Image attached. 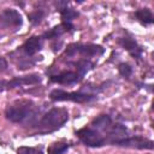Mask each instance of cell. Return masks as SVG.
I'll list each match as a JSON object with an SVG mask.
<instances>
[{
	"instance_id": "obj_6",
	"label": "cell",
	"mask_w": 154,
	"mask_h": 154,
	"mask_svg": "<svg viewBox=\"0 0 154 154\" xmlns=\"http://www.w3.org/2000/svg\"><path fill=\"white\" fill-rule=\"evenodd\" d=\"M23 24L22 14L13 8H6L0 13V28L2 29H18Z\"/></svg>"
},
{
	"instance_id": "obj_1",
	"label": "cell",
	"mask_w": 154,
	"mask_h": 154,
	"mask_svg": "<svg viewBox=\"0 0 154 154\" xmlns=\"http://www.w3.org/2000/svg\"><path fill=\"white\" fill-rule=\"evenodd\" d=\"M69 120V113L65 108H58L54 107L49 109L37 123L36 128L38 132L46 134L52 132L58 129H60L66 122Z\"/></svg>"
},
{
	"instance_id": "obj_19",
	"label": "cell",
	"mask_w": 154,
	"mask_h": 154,
	"mask_svg": "<svg viewBox=\"0 0 154 154\" xmlns=\"http://www.w3.org/2000/svg\"><path fill=\"white\" fill-rule=\"evenodd\" d=\"M17 154H42V152L32 147H19Z\"/></svg>"
},
{
	"instance_id": "obj_17",
	"label": "cell",
	"mask_w": 154,
	"mask_h": 154,
	"mask_svg": "<svg viewBox=\"0 0 154 154\" xmlns=\"http://www.w3.org/2000/svg\"><path fill=\"white\" fill-rule=\"evenodd\" d=\"M118 71H119V73H120L123 77H125V78H129V77L132 75V67H131V65H129L128 63H122V64H119V65H118Z\"/></svg>"
},
{
	"instance_id": "obj_11",
	"label": "cell",
	"mask_w": 154,
	"mask_h": 154,
	"mask_svg": "<svg viewBox=\"0 0 154 154\" xmlns=\"http://www.w3.org/2000/svg\"><path fill=\"white\" fill-rule=\"evenodd\" d=\"M41 47H42V40H41V37H38V36H31L30 38H28L24 42L22 49H23V52L28 57H32V55H35L41 49Z\"/></svg>"
},
{
	"instance_id": "obj_4",
	"label": "cell",
	"mask_w": 154,
	"mask_h": 154,
	"mask_svg": "<svg viewBox=\"0 0 154 154\" xmlns=\"http://www.w3.org/2000/svg\"><path fill=\"white\" fill-rule=\"evenodd\" d=\"M66 55H70V57H73L76 54H79L82 57H97V55H101L103 53V48L101 46H97V45H91V43H88V45H83V43H73V45H70L67 48H66Z\"/></svg>"
},
{
	"instance_id": "obj_13",
	"label": "cell",
	"mask_w": 154,
	"mask_h": 154,
	"mask_svg": "<svg viewBox=\"0 0 154 154\" xmlns=\"http://www.w3.org/2000/svg\"><path fill=\"white\" fill-rule=\"evenodd\" d=\"M72 28H73L72 24L61 23L60 25H57V26H54L53 29H51L49 31L45 32V34H43V37H45V38H57V37H59L60 35H63L64 32H67L69 30H71Z\"/></svg>"
},
{
	"instance_id": "obj_7",
	"label": "cell",
	"mask_w": 154,
	"mask_h": 154,
	"mask_svg": "<svg viewBox=\"0 0 154 154\" xmlns=\"http://www.w3.org/2000/svg\"><path fill=\"white\" fill-rule=\"evenodd\" d=\"M120 147H128V148H136V149H153V141L144 138L142 136H126L125 138L118 141L116 143Z\"/></svg>"
},
{
	"instance_id": "obj_20",
	"label": "cell",
	"mask_w": 154,
	"mask_h": 154,
	"mask_svg": "<svg viewBox=\"0 0 154 154\" xmlns=\"http://www.w3.org/2000/svg\"><path fill=\"white\" fill-rule=\"evenodd\" d=\"M8 67V64H7V60L4 58V57H0V73L5 72Z\"/></svg>"
},
{
	"instance_id": "obj_12",
	"label": "cell",
	"mask_w": 154,
	"mask_h": 154,
	"mask_svg": "<svg viewBox=\"0 0 154 154\" xmlns=\"http://www.w3.org/2000/svg\"><path fill=\"white\" fill-rule=\"evenodd\" d=\"M112 125H113L112 119H111V117L107 116V114H102V116L95 118V119L91 122V128L95 129V130H97L99 132H100V131H108Z\"/></svg>"
},
{
	"instance_id": "obj_5",
	"label": "cell",
	"mask_w": 154,
	"mask_h": 154,
	"mask_svg": "<svg viewBox=\"0 0 154 154\" xmlns=\"http://www.w3.org/2000/svg\"><path fill=\"white\" fill-rule=\"evenodd\" d=\"M77 137L88 147H102L106 144V138L93 128H83L76 132Z\"/></svg>"
},
{
	"instance_id": "obj_10",
	"label": "cell",
	"mask_w": 154,
	"mask_h": 154,
	"mask_svg": "<svg viewBox=\"0 0 154 154\" xmlns=\"http://www.w3.org/2000/svg\"><path fill=\"white\" fill-rule=\"evenodd\" d=\"M119 43L136 59H140L142 57L143 49L132 37H122V38H119Z\"/></svg>"
},
{
	"instance_id": "obj_9",
	"label": "cell",
	"mask_w": 154,
	"mask_h": 154,
	"mask_svg": "<svg viewBox=\"0 0 154 154\" xmlns=\"http://www.w3.org/2000/svg\"><path fill=\"white\" fill-rule=\"evenodd\" d=\"M41 76L40 75H28V76H20V77H14L10 81V87L11 89L23 87V85H31V84H37L41 82Z\"/></svg>"
},
{
	"instance_id": "obj_14",
	"label": "cell",
	"mask_w": 154,
	"mask_h": 154,
	"mask_svg": "<svg viewBox=\"0 0 154 154\" xmlns=\"http://www.w3.org/2000/svg\"><path fill=\"white\" fill-rule=\"evenodd\" d=\"M135 17L138 19V22H141L144 25L152 24L153 20H154L153 13H152V11L149 8H140L138 11L135 12Z\"/></svg>"
},
{
	"instance_id": "obj_3",
	"label": "cell",
	"mask_w": 154,
	"mask_h": 154,
	"mask_svg": "<svg viewBox=\"0 0 154 154\" xmlns=\"http://www.w3.org/2000/svg\"><path fill=\"white\" fill-rule=\"evenodd\" d=\"M51 99L54 101H73V102H88L93 100L95 96L91 94L87 93H81V91H65L61 89H54L49 94Z\"/></svg>"
},
{
	"instance_id": "obj_15",
	"label": "cell",
	"mask_w": 154,
	"mask_h": 154,
	"mask_svg": "<svg viewBox=\"0 0 154 154\" xmlns=\"http://www.w3.org/2000/svg\"><path fill=\"white\" fill-rule=\"evenodd\" d=\"M67 149H69V143L55 142L48 147V154H64Z\"/></svg>"
},
{
	"instance_id": "obj_8",
	"label": "cell",
	"mask_w": 154,
	"mask_h": 154,
	"mask_svg": "<svg viewBox=\"0 0 154 154\" xmlns=\"http://www.w3.org/2000/svg\"><path fill=\"white\" fill-rule=\"evenodd\" d=\"M82 78V76L78 72L73 71H63L58 75L51 76V81L54 83H60V84H72L78 82Z\"/></svg>"
},
{
	"instance_id": "obj_2",
	"label": "cell",
	"mask_w": 154,
	"mask_h": 154,
	"mask_svg": "<svg viewBox=\"0 0 154 154\" xmlns=\"http://www.w3.org/2000/svg\"><path fill=\"white\" fill-rule=\"evenodd\" d=\"M6 118L12 123H25L29 119H34L36 109L30 101H18L10 105L5 111Z\"/></svg>"
},
{
	"instance_id": "obj_16",
	"label": "cell",
	"mask_w": 154,
	"mask_h": 154,
	"mask_svg": "<svg viewBox=\"0 0 154 154\" xmlns=\"http://www.w3.org/2000/svg\"><path fill=\"white\" fill-rule=\"evenodd\" d=\"M60 13H61V19H63V23H66V24H71V22L78 16V13L72 10V8H67V7H64L60 10Z\"/></svg>"
},
{
	"instance_id": "obj_18",
	"label": "cell",
	"mask_w": 154,
	"mask_h": 154,
	"mask_svg": "<svg viewBox=\"0 0 154 154\" xmlns=\"http://www.w3.org/2000/svg\"><path fill=\"white\" fill-rule=\"evenodd\" d=\"M43 16H45V13L41 10H36L35 12L29 14V19H30V22L32 24H38L41 22V19L43 18Z\"/></svg>"
},
{
	"instance_id": "obj_21",
	"label": "cell",
	"mask_w": 154,
	"mask_h": 154,
	"mask_svg": "<svg viewBox=\"0 0 154 154\" xmlns=\"http://www.w3.org/2000/svg\"><path fill=\"white\" fill-rule=\"evenodd\" d=\"M7 89H11V87H10V81L1 79V81H0V93L4 91V90H7Z\"/></svg>"
}]
</instances>
